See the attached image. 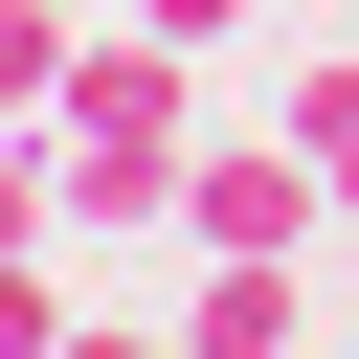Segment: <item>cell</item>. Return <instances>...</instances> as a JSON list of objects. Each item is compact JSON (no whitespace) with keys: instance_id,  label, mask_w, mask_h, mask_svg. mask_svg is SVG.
<instances>
[{"instance_id":"1","label":"cell","mask_w":359,"mask_h":359,"mask_svg":"<svg viewBox=\"0 0 359 359\" xmlns=\"http://www.w3.org/2000/svg\"><path fill=\"white\" fill-rule=\"evenodd\" d=\"M180 157H202V45L90 22L67 90H45V202L67 224H180Z\"/></svg>"},{"instance_id":"2","label":"cell","mask_w":359,"mask_h":359,"mask_svg":"<svg viewBox=\"0 0 359 359\" xmlns=\"http://www.w3.org/2000/svg\"><path fill=\"white\" fill-rule=\"evenodd\" d=\"M180 247H337V180L292 135H202L180 157Z\"/></svg>"},{"instance_id":"3","label":"cell","mask_w":359,"mask_h":359,"mask_svg":"<svg viewBox=\"0 0 359 359\" xmlns=\"http://www.w3.org/2000/svg\"><path fill=\"white\" fill-rule=\"evenodd\" d=\"M292 157L359 202V45H314V67H292Z\"/></svg>"},{"instance_id":"4","label":"cell","mask_w":359,"mask_h":359,"mask_svg":"<svg viewBox=\"0 0 359 359\" xmlns=\"http://www.w3.org/2000/svg\"><path fill=\"white\" fill-rule=\"evenodd\" d=\"M67 45H90V22H67V0H0V135H22V112H45V90H67Z\"/></svg>"},{"instance_id":"5","label":"cell","mask_w":359,"mask_h":359,"mask_svg":"<svg viewBox=\"0 0 359 359\" xmlns=\"http://www.w3.org/2000/svg\"><path fill=\"white\" fill-rule=\"evenodd\" d=\"M45 337H67V292H45V224H22L0 247V359H45Z\"/></svg>"},{"instance_id":"6","label":"cell","mask_w":359,"mask_h":359,"mask_svg":"<svg viewBox=\"0 0 359 359\" xmlns=\"http://www.w3.org/2000/svg\"><path fill=\"white\" fill-rule=\"evenodd\" d=\"M135 22H157V45H247V0H135Z\"/></svg>"},{"instance_id":"7","label":"cell","mask_w":359,"mask_h":359,"mask_svg":"<svg viewBox=\"0 0 359 359\" xmlns=\"http://www.w3.org/2000/svg\"><path fill=\"white\" fill-rule=\"evenodd\" d=\"M337 292H359V202H337Z\"/></svg>"}]
</instances>
